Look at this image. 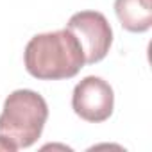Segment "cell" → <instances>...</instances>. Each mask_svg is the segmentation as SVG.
<instances>
[{"label":"cell","instance_id":"6da1fadb","mask_svg":"<svg viewBox=\"0 0 152 152\" xmlns=\"http://www.w3.org/2000/svg\"><path fill=\"white\" fill-rule=\"evenodd\" d=\"M23 59L27 72L39 81L72 79L86 64L77 38L68 29L31 38Z\"/></svg>","mask_w":152,"mask_h":152},{"label":"cell","instance_id":"7a4b0ae2","mask_svg":"<svg viewBox=\"0 0 152 152\" xmlns=\"http://www.w3.org/2000/svg\"><path fill=\"white\" fill-rule=\"evenodd\" d=\"M48 106L45 99L32 90L13 91L0 115V136L16 150L34 145L47 124Z\"/></svg>","mask_w":152,"mask_h":152},{"label":"cell","instance_id":"3957f363","mask_svg":"<svg viewBox=\"0 0 152 152\" xmlns=\"http://www.w3.org/2000/svg\"><path fill=\"white\" fill-rule=\"evenodd\" d=\"M66 29L77 38L86 64L102 61L113 45V29L99 11H81L70 16Z\"/></svg>","mask_w":152,"mask_h":152},{"label":"cell","instance_id":"277c9868","mask_svg":"<svg viewBox=\"0 0 152 152\" xmlns=\"http://www.w3.org/2000/svg\"><path fill=\"white\" fill-rule=\"evenodd\" d=\"M72 107L75 115L86 122L100 124L113 115L115 93L107 81L97 75H88L73 88Z\"/></svg>","mask_w":152,"mask_h":152},{"label":"cell","instance_id":"5b68a950","mask_svg":"<svg viewBox=\"0 0 152 152\" xmlns=\"http://www.w3.org/2000/svg\"><path fill=\"white\" fill-rule=\"evenodd\" d=\"M120 25L129 32H147L152 25V0H115Z\"/></svg>","mask_w":152,"mask_h":152},{"label":"cell","instance_id":"8992f818","mask_svg":"<svg viewBox=\"0 0 152 152\" xmlns=\"http://www.w3.org/2000/svg\"><path fill=\"white\" fill-rule=\"evenodd\" d=\"M0 150H9V152H15L16 148H15V147H13L9 141H6L2 136H0Z\"/></svg>","mask_w":152,"mask_h":152}]
</instances>
